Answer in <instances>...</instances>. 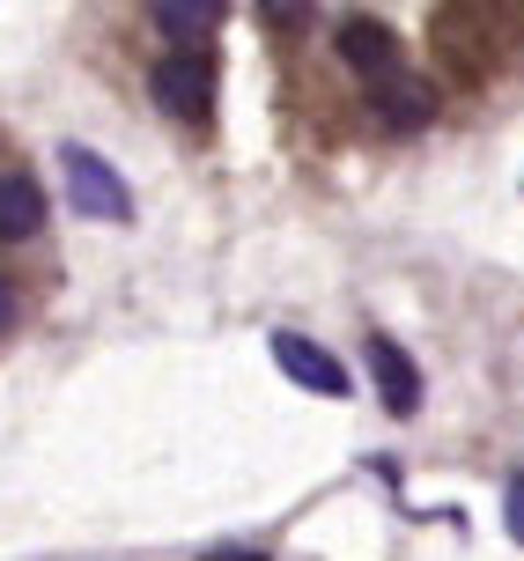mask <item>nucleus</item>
Listing matches in <instances>:
<instances>
[{"label":"nucleus","instance_id":"nucleus-1","mask_svg":"<svg viewBox=\"0 0 524 561\" xmlns=\"http://www.w3.org/2000/svg\"><path fill=\"white\" fill-rule=\"evenodd\" d=\"M59 170H67V199H75V215H89V222H134V193H126V178H118L96 148L67 140V148H59Z\"/></svg>","mask_w":524,"mask_h":561},{"label":"nucleus","instance_id":"nucleus-6","mask_svg":"<svg viewBox=\"0 0 524 561\" xmlns=\"http://www.w3.org/2000/svg\"><path fill=\"white\" fill-rule=\"evenodd\" d=\"M340 59L355 67L362 82H377V75L399 67V37H391L377 15H348V23H340Z\"/></svg>","mask_w":524,"mask_h":561},{"label":"nucleus","instance_id":"nucleus-5","mask_svg":"<svg viewBox=\"0 0 524 561\" xmlns=\"http://www.w3.org/2000/svg\"><path fill=\"white\" fill-rule=\"evenodd\" d=\"M274 363L288 369L304 392H318V399H348V392H355V377L332 363L318 340H304V333H274Z\"/></svg>","mask_w":524,"mask_h":561},{"label":"nucleus","instance_id":"nucleus-10","mask_svg":"<svg viewBox=\"0 0 524 561\" xmlns=\"http://www.w3.org/2000/svg\"><path fill=\"white\" fill-rule=\"evenodd\" d=\"M259 8H266V23H274V30H304L310 0H259Z\"/></svg>","mask_w":524,"mask_h":561},{"label":"nucleus","instance_id":"nucleus-9","mask_svg":"<svg viewBox=\"0 0 524 561\" xmlns=\"http://www.w3.org/2000/svg\"><path fill=\"white\" fill-rule=\"evenodd\" d=\"M502 517H510V539L524 547V473L510 480V488H502Z\"/></svg>","mask_w":524,"mask_h":561},{"label":"nucleus","instance_id":"nucleus-2","mask_svg":"<svg viewBox=\"0 0 524 561\" xmlns=\"http://www.w3.org/2000/svg\"><path fill=\"white\" fill-rule=\"evenodd\" d=\"M148 89H156V104H163L170 118H185V126H207V118H215V59L193 53V45H178V53L156 59Z\"/></svg>","mask_w":524,"mask_h":561},{"label":"nucleus","instance_id":"nucleus-7","mask_svg":"<svg viewBox=\"0 0 524 561\" xmlns=\"http://www.w3.org/2000/svg\"><path fill=\"white\" fill-rule=\"evenodd\" d=\"M45 229V193L30 170H0V244H30Z\"/></svg>","mask_w":524,"mask_h":561},{"label":"nucleus","instance_id":"nucleus-12","mask_svg":"<svg viewBox=\"0 0 524 561\" xmlns=\"http://www.w3.org/2000/svg\"><path fill=\"white\" fill-rule=\"evenodd\" d=\"M8 318H15V288L0 280V333H8Z\"/></svg>","mask_w":524,"mask_h":561},{"label":"nucleus","instance_id":"nucleus-3","mask_svg":"<svg viewBox=\"0 0 524 561\" xmlns=\"http://www.w3.org/2000/svg\"><path fill=\"white\" fill-rule=\"evenodd\" d=\"M369 112H377L385 134H421L436 118V89L421 82V75H407V67H391V75L369 82Z\"/></svg>","mask_w":524,"mask_h":561},{"label":"nucleus","instance_id":"nucleus-8","mask_svg":"<svg viewBox=\"0 0 524 561\" xmlns=\"http://www.w3.org/2000/svg\"><path fill=\"white\" fill-rule=\"evenodd\" d=\"M229 15V0H156V23L185 45V37H207V30Z\"/></svg>","mask_w":524,"mask_h":561},{"label":"nucleus","instance_id":"nucleus-4","mask_svg":"<svg viewBox=\"0 0 524 561\" xmlns=\"http://www.w3.org/2000/svg\"><path fill=\"white\" fill-rule=\"evenodd\" d=\"M362 363H369V377H377V399H385V414H414L421 407V369H414V355L399 347L391 333H369V347H362Z\"/></svg>","mask_w":524,"mask_h":561},{"label":"nucleus","instance_id":"nucleus-11","mask_svg":"<svg viewBox=\"0 0 524 561\" xmlns=\"http://www.w3.org/2000/svg\"><path fill=\"white\" fill-rule=\"evenodd\" d=\"M200 561H266V554H251V547H215V554H200Z\"/></svg>","mask_w":524,"mask_h":561}]
</instances>
